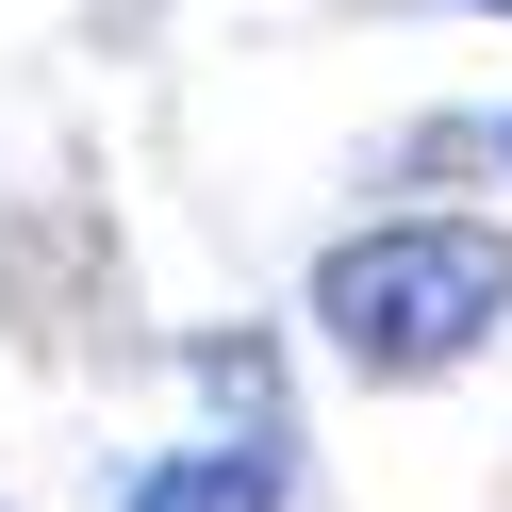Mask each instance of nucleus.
Wrapping results in <instances>:
<instances>
[{
  "mask_svg": "<svg viewBox=\"0 0 512 512\" xmlns=\"http://www.w3.org/2000/svg\"><path fill=\"white\" fill-rule=\"evenodd\" d=\"M496 314H512V248H496V232H446V215L347 232L331 265H314V331H331L347 364H380V380H430V364H463Z\"/></svg>",
  "mask_w": 512,
  "mask_h": 512,
  "instance_id": "obj_1",
  "label": "nucleus"
},
{
  "mask_svg": "<svg viewBox=\"0 0 512 512\" xmlns=\"http://www.w3.org/2000/svg\"><path fill=\"white\" fill-rule=\"evenodd\" d=\"M116 512H281V446H182V463H149Z\"/></svg>",
  "mask_w": 512,
  "mask_h": 512,
  "instance_id": "obj_2",
  "label": "nucleus"
}]
</instances>
